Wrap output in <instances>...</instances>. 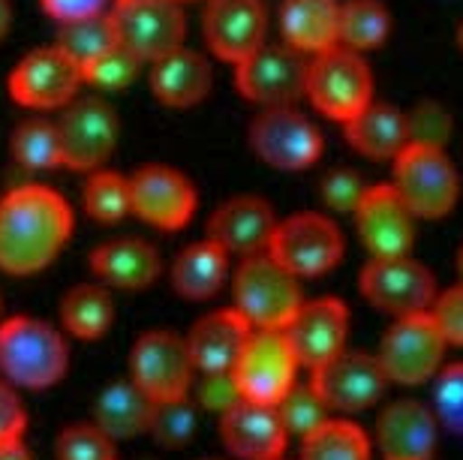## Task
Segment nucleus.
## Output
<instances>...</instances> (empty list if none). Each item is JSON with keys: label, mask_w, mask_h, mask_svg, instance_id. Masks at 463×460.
<instances>
[{"label": "nucleus", "mask_w": 463, "mask_h": 460, "mask_svg": "<svg viewBox=\"0 0 463 460\" xmlns=\"http://www.w3.org/2000/svg\"><path fill=\"white\" fill-rule=\"evenodd\" d=\"M76 232L70 199L49 183H18L0 196V274L36 277L49 271Z\"/></svg>", "instance_id": "nucleus-1"}, {"label": "nucleus", "mask_w": 463, "mask_h": 460, "mask_svg": "<svg viewBox=\"0 0 463 460\" xmlns=\"http://www.w3.org/2000/svg\"><path fill=\"white\" fill-rule=\"evenodd\" d=\"M70 373V337L49 319L15 313L0 319V376L18 391H49Z\"/></svg>", "instance_id": "nucleus-2"}, {"label": "nucleus", "mask_w": 463, "mask_h": 460, "mask_svg": "<svg viewBox=\"0 0 463 460\" xmlns=\"http://www.w3.org/2000/svg\"><path fill=\"white\" fill-rule=\"evenodd\" d=\"M232 307L256 331H283L304 305L301 280L292 277L271 253L238 259L232 271Z\"/></svg>", "instance_id": "nucleus-3"}, {"label": "nucleus", "mask_w": 463, "mask_h": 460, "mask_svg": "<svg viewBox=\"0 0 463 460\" xmlns=\"http://www.w3.org/2000/svg\"><path fill=\"white\" fill-rule=\"evenodd\" d=\"M392 187L415 220H442L460 199V174L446 148L406 145L392 160Z\"/></svg>", "instance_id": "nucleus-4"}, {"label": "nucleus", "mask_w": 463, "mask_h": 460, "mask_svg": "<svg viewBox=\"0 0 463 460\" xmlns=\"http://www.w3.org/2000/svg\"><path fill=\"white\" fill-rule=\"evenodd\" d=\"M127 380L138 385L154 403L190 398L196 382L190 349L184 334L172 328H147L129 346Z\"/></svg>", "instance_id": "nucleus-5"}, {"label": "nucleus", "mask_w": 463, "mask_h": 460, "mask_svg": "<svg viewBox=\"0 0 463 460\" xmlns=\"http://www.w3.org/2000/svg\"><path fill=\"white\" fill-rule=\"evenodd\" d=\"M304 97L319 115L337 124L352 121L373 103V72L364 54H355L337 45L310 58L307 63V90Z\"/></svg>", "instance_id": "nucleus-6"}, {"label": "nucleus", "mask_w": 463, "mask_h": 460, "mask_svg": "<svg viewBox=\"0 0 463 460\" xmlns=\"http://www.w3.org/2000/svg\"><path fill=\"white\" fill-rule=\"evenodd\" d=\"M268 253L283 265L292 277L310 280L335 271L344 262L346 241L340 226L328 214L301 211L277 223Z\"/></svg>", "instance_id": "nucleus-7"}, {"label": "nucleus", "mask_w": 463, "mask_h": 460, "mask_svg": "<svg viewBox=\"0 0 463 460\" xmlns=\"http://www.w3.org/2000/svg\"><path fill=\"white\" fill-rule=\"evenodd\" d=\"M250 151L277 172H304L319 163L326 142L298 106L262 108L247 130Z\"/></svg>", "instance_id": "nucleus-8"}, {"label": "nucleus", "mask_w": 463, "mask_h": 460, "mask_svg": "<svg viewBox=\"0 0 463 460\" xmlns=\"http://www.w3.org/2000/svg\"><path fill=\"white\" fill-rule=\"evenodd\" d=\"M61 160L70 172H97L106 169L118 148V112L99 97H76L67 108H61L58 121Z\"/></svg>", "instance_id": "nucleus-9"}, {"label": "nucleus", "mask_w": 463, "mask_h": 460, "mask_svg": "<svg viewBox=\"0 0 463 460\" xmlns=\"http://www.w3.org/2000/svg\"><path fill=\"white\" fill-rule=\"evenodd\" d=\"M307 63L310 58L286 42H265L256 54L232 67L235 88L247 103L259 108L298 106L307 90Z\"/></svg>", "instance_id": "nucleus-10"}, {"label": "nucleus", "mask_w": 463, "mask_h": 460, "mask_svg": "<svg viewBox=\"0 0 463 460\" xmlns=\"http://www.w3.org/2000/svg\"><path fill=\"white\" fill-rule=\"evenodd\" d=\"M81 85H85L81 67L58 45L27 52L6 79L13 103L31 112H61L79 97Z\"/></svg>", "instance_id": "nucleus-11"}, {"label": "nucleus", "mask_w": 463, "mask_h": 460, "mask_svg": "<svg viewBox=\"0 0 463 460\" xmlns=\"http://www.w3.org/2000/svg\"><path fill=\"white\" fill-rule=\"evenodd\" d=\"M446 349L449 343L442 340L430 313H419V316L394 319L379 343L376 361L392 385H421L437 380Z\"/></svg>", "instance_id": "nucleus-12"}, {"label": "nucleus", "mask_w": 463, "mask_h": 460, "mask_svg": "<svg viewBox=\"0 0 463 460\" xmlns=\"http://www.w3.org/2000/svg\"><path fill=\"white\" fill-rule=\"evenodd\" d=\"M109 13L118 42L145 63L160 61L187 40V13L181 0H112Z\"/></svg>", "instance_id": "nucleus-13"}, {"label": "nucleus", "mask_w": 463, "mask_h": 460, "mask_svg": "<svg viewBox=\"0 0 463 460\" xmlns=\"http://www.w3.org/2000/svg\"><path fill=\"white\" fill-rule=\"evenodd\" d=\"M358 289L376 310L392 313L394 319L430 313L439 296L433 271L412 256L370 259L358 274Z\"/></svg>", "instance_id": "nucleus-14"}, {"label": "nucleus", "mask_w": 463, "mask_h": 460, "mask_svg": "<svg viewBox=\"0 0 463 460\" xmlns=\"http://www.w3.org/2000/svg\"><path fill=\"white\" fill-rule=\"evenodd\" d=\"M298 358L283 331H256L250 334L241 352L232 380L238 385L241 400L277 407L298 382Z\"/></svg>", "instance_id": "nucleus-15"}, {"label": "nucleus", "mask_w": 463, "mask_h": 460, "mask_svg": "<svg viewBox=\"0 0 463 460\" xmlns=\"http://www.w3.org/2000/svg\"><path fill=\"white\" fill-rule=\"evenodd\" d=\"M129 199H133V214L163 232L187 229L199 208L196 183L165 163H147L129 174Z\"/></svg>", "instance_id": "nucleus-16"}, {"label": "nucleus", "mask_w": 463, "mask_h": 460, "mask_svg": "<svg viewBox=\"0 0 463 460\" xmlns=\"http://www.w3.org/2000/svg\"><path fill=\"white\" fill-rule=\"evenodd\" d=\"M307 382L322 403L340 416L370 409L376 400H383L385 389L392 385L376 355L364 352V349H344L331 361L313 367Z\"/></svg>", "instance_id": "nucleus-17"}, {"label": "nucleus", "mask_w": 463, "mask_h": 460, "mask_svg": "<svg viewBox=\"0 0 463 460\" xmlns=\"http://www.w3.org/2000/svg\"><path fill=\"white\" fill-rule=\"evenodd\" d=\"M355 232L370 253V259H397L412 256L415 217L403 205L397 190L388 183H367L364 196L355 208Z\"/></svg>", "instance_id": "nucleus-18"}, {"label": "nucleus", "mask_w": 463, "mask_h": 460, "mask_svg": "<svg viewBox=\"0 0 463 460\" xmlns=\"http://www.w3.org/2000/svg\"><path fill=\"white\" fill-rule=\"evenodd\" d=\"M202 33L220 61L238 67L268 42L265 0H208L202 13Z\"/></svg>", "instance_id": "nucleus-19"}, {"label": "nucleus", "mask_w": 463, "mask_h": 460, "mask_svg": "<svg viewBox=\"0 0 463 460\" xmlns=\"http://www.w3.org/2000/svg\"><path fill=\"white\" fill-rule=\"evenodd\" d=\"M286 340H289L295 358L301 367H313L331 361L346 349L349 334V307L335 296L322 298H304L298 313L283 328Z\"/></svg>", "instance_id": "nucleus-20"}, {"label": "nucleus", "mask_w": 463, "mask_h": 460, "mask_svg": "<svg viewBox=\"0 0 463 460\" xmlns=\"http://www.w3.org/2000/svg\"><path fill=\"white\" fill-rule=\"evenodd\" d=\"M277 223L280 220H277L271 202L253 196V192H241V196L220 202L211 211L205 238L214 241L217 247H223L229 256H241L244 259V256L268 253V244H271Z\"/></svg>", "instance_id": "nucleus-21"}, {"label": "nucleus", "mask_w": 463, "mask_h": 460, "mask_svg": "<svg viewBox=\"0 0 463 460\" xmlns=\"http://www.w3.org/2000/svg\"><path fill=\"white\" fill-rule=\"evenodd\" d=\"M220 443L235 460H277L286 457L289 434H286L277 407L238 400L217 416Z\"/></svg>", "instance_id": "nucleus-22"}, {"label": "nucleus", "mask_w": 463, "mask_h": 460, "mask_svg": "<svg viewBox=\"0 0 463 460\" xmlns=\"http://www.w3.org/2000/svg\"><path fill=\"white\" fill-rule=\"evenodd\" d=\"M439 443V421L421 400L403 398L379 412L376 448L383 460H433Z\"/></svg>", "instance_id": "nucleus-23"}, {"label": "nucleus", "mask_w": 463, "mask_h": 460, "mask_svg": "<svg viewBox=\"0 0 463 460\" xmlns=\"http://www.w3.org/2000/svg\"><path fill=\"white\" fill-rule=\"evenodd\" d=\"M88 268L106 289L147 292L163 277V256L145 238L124 235L97 244L88 256Z\"/></svg>", "instance_id": "nucleus-24"}, {"label": "nucleus", "mask_w": 463, "mask_h": 460, "mask_svg": "<svg viewBox=\"0 0 463 460\" xmlns=\"http://www.w3.org/2000/svg\"><path fill=\"white\" fill-rule=\"evenodd\" d=\"M250 334H253V325L235 307L211 310L205 316H199L190 325L187 334H184L193 367H196V376L235 371Z\"/></svg>", "instance_id": "nucleus-25"}, {"label": "nucleus", "mask_w": 463, "mask_h": 460, "mask_svg": "<svg viewBox=\"0 0 463 460\" xmlns=\"http://www.w3.org/2000/svg\"><path fill=\"white\" fill-rule=\"evenodd\" d=\"M147 81H151V94L156 103L169 108H193L211 94L214 72H211L205 54L181 45V49L163 54L160 61L151 63Z\"/></svg>", "instance_id": "nucleus-26"}, {"label": "nucleus", "mask_w": 463, "mask_h": 460, "mask_svg": "<svg viewBox=\"0 0 463 460\" xmlns=\"http://www.w3.org/2000/svg\"><path fill=\"white\" fill-rule=\"evenodd\" d=\"M280 31L289 49L304 58L340 45V0H283Z\"/></svg>", "instance_id": "nucleus-27"}, {"label": "nucleus", "mask_w": 463, "mask_h": 460, "mask_svg": "<svg viewBox=\"0 0 463 460\" xmlns=\"http://www.w3.org/2000/svg\"><path fill=\"white\" fill-rule=\"evenodd\" d=\"M229 253L214 241L202 238V241L184 247L172 259L169 283L178 298L187 301H211L229 280Z\"/></svg>", "instance_id": "nucleus-28"}, {"label": "nucleus", "mask_w": 463, "mask_h": 460, "mask_svg": "<svg viewBox=\"0 0 463 460\" xmlns=\"http://www.w3.org/2000/svg\"><path fill=\"white\" fill-rule=\"evenodd\" d=\"M154 409H156V403L124 376V380L109 382L106 389L97 394L94 418L90 421H94L103 434L112 437L115 443H124V439L147 437L151 421H154Z\"/></svg>", "instance_id": "nucleus-29"}, {"label": "nucleus", "mask_w": 463, "mask_h": 460, "mask_svg": "<svg viewBox=\"0 0 463 460\" xmlns=\"http://www.w3.org/2000/svg\"><path fill=\"white\" fill-rule=\"evenodd\" d=\"M346 145L367 160H394L406 145H410V130H406V112L392 103H370L364 112L344 124Z\"/></svg>", "instance_id": "nucleus-30"}, {"label": "nucleus", "mask_w": 463, "mask_h": 460, "mask_svg": "<svg viewBox=\"0 0 463 460\" xmlns=\"http://www.w3.org/2000/svg\"><path fill=\"white\" fill-rule=\"evenodd\" d=\"M58 325L70 340L97 343L115 325V296L103 283H76L58 305Z\"/></svg>", "instance_id": "nucleus-31"}, {"label": "nucleus", "mask_w": 463, "mask_h": 460, "mask_svg": "<svg viewBox=\"0 0 463 460\" xmlns=\"http://www.w3.org/2000/svg\"><path fill=\"white\" fill-rule=\"evenodd\" d=\"M392 36V13L383 0H340V45L355 54L383 49Z\"/></svg>", "instance_id": "nucleus-32"}, {"label": "nucleus", "mask_w": 463, "mask_h": 460, "mask_svg": "<svg viewBox=\"0 0 463 460\" xmlns=\"http://www.w3.org/2000/svg\"><path fill=\"white\" fill-rule=\"evenodd\" d=\"M298 460H373L367 430L349 418H328L301 439Z\"/></svg>", "instance_id": "nucleus-33"}, {"label": "nucleus", "mask_w": 463, "mask_h": 460, "mask_svg": "<svg viewBox=\"0 0 463 460\" xmlns=\"http://www.w3.org/2000/svg\"><path fill=\"white\" fill-rule=\"evenodd\" d=\"M9 154H13V160L22 165L24 172L63 169L58 124L43 115L24 117V121L9 133Z\"/></svg>", "instance_id": "nucleus-34"}, {"label": "nucleus", "mask_w": 463, "mask_h": 460, "mask_svg": "<svg viewBox=\"0 0 463 460\" xmlns=\"http://www.w3.org/2000/svg\"><path fill=\"white\" fill-rule=\"evenodd\" d=\"M81 208L99 226H115L124 217L133 214L129 199V178L115 169H97L88 174L81 187Z\"/></svg>", "instance_id": "nucleus-35"}, {"label": "nucleus", "mask_w": 463, "mask_h": 460, "mask_svg": "<svg viewBox=\"0 0 463 460\" xmlns=\"http://www.w3.org/2000/svg\"><path fill=\"white\" fill-rule=\"evenodd\" d=\"M54 45H58L63 54H70V58L85 70L90 61H97L99 54H106L112 45H118L112 13H99L90 18H79V22L61 24Z\"/></svg>", "instance_id": "nucleus-36"}, {"label": "nucleus", "mask_w": 463, "mask_h": 460, "mask_svg": "<svg viewBox=\"0 0 463 460\" xmlns=\"http://www.w3.org/2000/svg\"><path fill=\"white\" fill-rule=\"evenodd\" d=\"M54 460H120L118 443L94 421H70L54 437Z\"/></svg>", "instance_id": "nucleus-37"}, {"label": "nucleus", "mask_w": 463, "mask_h": 460, "mask_svg": "<svg viewBox=\"0 0 463 460\" xmlns=\"http://www.w3.org/2000/svg\"><path fill=\"white\" fill-rule=\"evenodd\" d=\"M196 427H199V407L193 403V398H184L172 403H156L147 437L163 448H184L193 443Z\"/></svg>", "instance_id": "nucleus-38"}, {"label": "nucleus", "mask_w": 463, "mask_h": 460, "mask_svg": "<svg viewBox=\"0 0 463 460\" xmlns=\"http://www.w3.org/2000/svg\"><path fill=\"white\" fill-rule=\"evenodd\" d=\"M277 412H280V421L289 437L304 439L313 434L317 427H322L331 418V409L322 403V398L310 389V382H295V389L286 394V398L277 403Z\"/></svg>", "instance_id": "nucleus-39"}, {"label": "nucleus", "mask_w": 463, "mask_h": 460, "mask_svg": "<svg viewBox=\"0 0 463 460\" xmlns=\"http://www.w3.org/2000/svg\"><path fill=\"white\" fill-rule=\"evenodd\" d=\"M142 67H145V61L129 52L127 45L118 42L106 54H99L97 61H90L88 67L81 70V76H85L88 85H97L106 90H124L138 79Z\"/></svg>", "instance_id": "nucleus-40"}, {"label": "nucleus", "mask_w": 463, "mask_h": 460, "mask_svg": "<svg viewBox=\"0 0 463 460\" xmlns=\"http://www.w3.org/2000/svg\"><path fill=\"white\" fill-rule=\"evenodd\" d=\"M433 416L449 434L463 437V361L442 367L433 389Z\"/></svg>", "instance_id": "nucleus-41"}, {"label": "nucleus", "mask_w": 463, "mask_h": 460, "mask_svg": "<svg viewBox=\"0 0 463 460\" xmlns=\"http://www.w3.org/2000/svg\"><path fill=\"white\" fill-rule=\"evenodd\" d=\"M406 130H410V145L446 148L451 136V112L437 99H421L406 112Z\"/></svg>", "instance_id": "nucleus-42"}, {"label": "nucleus", "mask_w": 463, "mask_h": 460, "mask_svg": "<svg viewBox=\"0 0 463 460\" xmlns=\"http://www.w3.org/2000/svg\"><path fill=\"white\" fill-rule=\"evenodd\" d=\"M364 190H367V183L352 169H331L319 183L322 205L331 208L335 214H355Z\"/></svg>", "instance_id": "nucleus-43"}, {"label": "nucleus", "mask_w": 463, "mask_h": 460, "mask_svg": "<svg viewBox=\"0 0 463 460\" xmlns=\"http://www.w3.org/2000/svg\"><path fill=\"white\" fill-rule=\"evenodd\" d=\"M190 398L199 409L223 416L232 403L241 400V394H238L235 380H232V373H199L196 382H193Z\"/></svg>", "instance_id": "nucleus-44"}, {"label": "nucleus", "mask_w": 463, "mask_h": 460, "mask_svg": "<svg viewBox=\"0 0 463 460\" xmlns=\"http://www.w3.org/2000/svg\"><path fill=\"white\" fill-rule=\"evenodd\" d=\"M430 319L437 322L439 334L449 346H463V283L439 292L430 307Z\"/></svg>", "instance_id": "nucleus-45"}, {"label": "nucleus", "mask_w": 463, "mask_h": 460, "mask_svg": "<svg viewBox=\"0 0 463 460\" xmlns=\"http://www.w3.org/2000/svg\"><path fill=\"white\" fill-rule=\"evenodd\" d=\"M27 421L22 391L0 376V437H27Z\"/></svg>", "instance_id": "nucleus-46"}, {"label": "nucleus", "mask_w": 463, "mask_h": 460, "mask_svg": "<svg viewBox=\"0 0 463 460\" xmlns=\"http://www.w3.org/2000/svg\"><path fill=\"white\" fill-rule=\"evenodd\" d=\"M45 15H52L58 24L79 22V18H90L99 13H109L112 0H40Z\"/></svg>", "instance_id": "nucleus-47"}, {"label": "nucleus", "mask_w": 463, "mask_h": 460, "mask_svg": "<svg viewBox=\"0 0 463 460\" xmlns=\"http://www.w3.org/2000/svg\"><path fill=\"white\" fill-rule=\"evenodd\" d=\"M0 460H33L27 437H0Z\"/></svg>", "instance_id": "nucleus-48"}, {"label": "nucleus", "mask_w": 463, "mask_h": 460, "mask_svg": "<svg viewBox=\"0 0 463 460\" xmlns=\"http://www.w3.org/2000/svg\"><path fill=\"white\" fill-rule=\"evenodd\" d=\"M9 27H13V0H0V42L6 40Z\"/></svg>", "instance_id": "nucleus-49"}, {"label": "nucleus", "mask_w": 463, "mask_h": 460, "mask_svg": "<svg viewBox=\"0 0 463 460\" xmlns=\"http://www.w3.org/2000/svg\"><path fill=\"white\" fill-rule=\"evenodd\" d=\"M455 42H458V49L463 52V18H460V24H458V31H455Z\"/></svg>", "instance_id": "nucleus-50"}, {"label": "nucleus", "mask_w": 463, "mask_h": 460, "mask_svg": "<svg viewBox=\"0 0 463 460\" xmlns=\"http://www.w3.org/2000/svg\"><path fill=\"white\" fill-rule=\"evenodd\" d=\"M458 268H460V277H463V247H460V253H458Z\"/></svg>", "instance_id": "nucleus-51"}, {"label": "nucleus", "mask_w": 463, "mask_h": 460, "mask_svg": "<svg viewBox=\"0 0 463 460\" xmlns=\"http://www.w3.org/2000/svg\"><path fill=\"white\" fill-rule=\"evenodd\" d=\"M0 319H4V292H0Z\"/></svg>", "instance_id": "nucleus-52"}, {"label": "nucleus", "mask_w": 463, "mask_h": 460, "mask_svg": "<svg viewBox=\"0 0 463 460\" xmlns=\"http://www.w3.org/2000/svg\"><path fill=\"white\" fill-rule=\"evenodd\" d=\"M199 460H226V457H199Z\"/></svg>", "instance_id": "nucleus-53"}, {"label": "nucleus", "mask_w": 463, "mask_h": 460, "mask_svg": "<svg viewBox=\"0 0 463 460\" xmlns=\"http://www.w3.org/2000/svg\"><path fill=\"white\" fill-rule=\"evenodd\" d=\"M277 460H286V457H277Z\"/></svg>", "instance_id": "nucleus-54"}, {"label": "nucleus", "mask_w": 463, "mask_h": 460, "mask_svg": "<svg viewBox=\"0 0 463 460\" xmlns=\"http://www.w3.org/2000/svg\"><path fill=\"white\" fill-rule=\"evenodd\" d=\"M181 4H187V0H181Z\"/></svg>", "instance_id": "nucleus-55"}]
</instances>
